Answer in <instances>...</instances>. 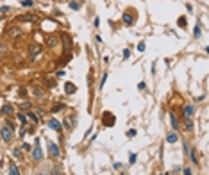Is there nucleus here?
Instances as JSON below:
<instances>
[{"instance_id": "obj_15", "label": "nucleus", "mask_w": 209, "mask_h": 175, "mask_svg": "<svg viewBox=\"0 0 209 175\" xmlns=\"http://www.w3.org/2000/svg\"><path fill=\"white\" fill-rule=\"evenodd\" d=\"M190 157H191V163H195V164L198 163V156H197V150H195V148L190 152Z\"/></svg>"}, {"instance_id": "obj_2", "label": "nucleus", "mask_w": 209, "mask_h": 175, "mask_svg": "<svg viewBox=\"0 0 209 175\" xmlns=\"http://www.w3.org/2000/svg\"><path fill=\"white\" fill-rule=\"evenodd\" d=\"M32 159L34 161H41L43 159V150L39 147V139H36V147L32 148Z\"/></svg>"}, {"instance_id": "obj_21", "label": "nucleus", "mask_w": 209, "mask_h": 175, "mask_svg": "<svg viewBox=\"0 0 209 175\" xmlns=\"http://www.w3.org/2000/svg\"><path fill=\"white\" fill-rule=\"evenodd\" d=\"M20 107L22 109H30V104L29 102H20Z\"/></svg>"}, {"instance_id": "obj_27", "label": "nucleus", "mask_w": 209, "mask_h": 175, "mask_svg": "<svg viewBox=\"0 0 209 175\" xmlns=\"http://www.w3.org/2000/svg\"><path fill=\"white\" fill-rule=\"evenodd\" d=\"M27 116H30V120H32V121H38V116L34 115V113H29V115Z\"/></svg>"}, {"instance_id": "obj_28", "label": "nucleus", "mask_w": 209, "mask_h": 175, "mask_svg": "<svg viewBox=\"0 0 209 175\" xmlns=\"http://www.w3.org/2000/svg\"><path fill=\"white\" fill-rule=\"evenodd\" d=\"M34 95L36 97H43V91H41V89H34Z\"/></svg>"}, {"instance_id": "obj_5", "label": "nucleus", "mask_w": 209, "mask_h": 175, "mask_svg": "<svg viewBox=\"0 0 209 175\" xmlns=\"http://www.w3.org/2000/svg\"><path fill=\"white\" fill-rule=\"evenodd\" d=\"M170 121H172V125H173L175 130H179V129H181V125H179V118H177L175 113H170Z\"/></svg>"}, {"instance_id": "obj_34", "label": "nucleus", "mask_w": 209, "mask_h": 175, "mask_svg": "<svg viewBox=\"0 0 209 175\" xmlns=\"http://www.w3.org/2000/svg\"><path fill=\"white\" fill-rule=\"evenodd\" d=\"M184 175H191V170H190V168H186V170H184Z\"/></svg>"}, {"instance_id": "obj_23", "label": "nucleus", "mask_w": 209, "mask_h": 175, "mask_svg": "<svg viewBox=\"0 0 209 175\" xmlns=\"http://www.w3.org/2000/svg\"><path fill=\"white\" fill-rule=\"evenodd\" d=\"M177 23H179L181 27H186V18H179V20H177Z\"/></svg>"}, {"instance_id": "obj_31", "label": "nucleus", "mask_w": 209, "mask_h": 175, "mask_svg": "<svg viewBox=\"0 0 209 175\" xmlns=\"http://www.w3.org/2000/svg\"><path fill=\"white\" fill-rule=\"evenodd\" d=\"M129 136H131V138H134V136H136V130H134V129H132V130H129Z\"/></svg>"}, {"instance_id": "obj_1", "label": "nucleus", "mask_w": 209, "mask_h": 175, "mask_svg": "<svg viewBox=\"0 0 209 175\" xmlns=\"http://www.w3.org/2000/svg\"><path fill=\"white\" fill-rule=\"evenodd\" d=\"M102 123L106 127H113L114 123H116V118H114L113 113H104V116H102Z\"/></svg>"}, {"instance_id": "obj_19", "label": "nucleus", "mask_w": 209, "mask_h": 175, "mask_svg": "<svg viewBox=\"0 0 209 175\" xmlns=\"http://www.w3.org/2000/svg\"><path fill=\"white\" fill-rule=\"evenodd\" d=\"M13 156H14L16 159H22V152H20L18 148H14V150H13Z\"/></svg>"}, {"instance_id": "obj_12", "label": "nucleus", "mask_w": 209, "mask_h": 175, "mask_svg": "<svg viewBox=\"0 0 209 175\" xmlns=\"http://www.w3.org/2000/svg\"><path fill=\"white\" fill-rule=\"evenodd\" d=\"M2 113H4V115H13V113H14V107L9 106V104H6V106L2 107Z\"/></svg>"}, {"instance_id": "obj_8", "label": "nucleus", "mask_w": 209, "mask_h": 175, "mask_svg": "<svg viewBox=\"0 0 209 175\" xmlns=\"http://www.w3.org/2000/svg\"><path fill=\"white\" fill-rule=\"evenodd\" d=\"M65 91H66L68 95H74L75 91H77V88H75V84H72V82H66V84H65Z\"/></svg>"}, {"instance_id": "obj_29", "label": "nucleus", "mask_w": 209, "mask_h": 175, "mask_svg": "<svg viewBox=\"0 0 209 175\" xmlns=\"http://www.w3.org/2000/svg\"><path fill=\"white\" fill-rule=\"evenodd\" d=\"M138 50H140V52H143V50H145V43H140V45H138Z\"/></svg>"}, {"instance_id": "obj_32", "label": "nucleus", "mask_w": 209, "mask_h": 175, "mask_svg": "<svg viewBox=\"0 0 209 175\" xmlns=\"http://www.w3.org/2000/svg\"><path fill=\"white\" fill-rule=\"evenodd\" d=\"M129 161H131V163H134V161H136V154H131V159H129Z\"/></svg>"}, {"instance_id": "obj_3", "label": "nucleus", "mask_w": 209, "mask_h": 175, "mask_svg": "<svg viewBox=\"0 0 209 175\" xmlns=\"http://www.w3.org/2000/svg\"><path fill=\"white\" fill-rule=\"evenodd\" d=\"M0 134H2V139L4 141H7V143H11V139H13V129L11 127H2V130H0Z\"/></svg>"}, {"instance_id": "obj_18", "label": "nucleus", "mask_w": 209, "mask_h": 175, "mask_svg": "<svg viewBox=\"0 0 209 175\" xmlns=\"http://www.w3.org/2000/svg\"><path fill=\"white\" fill-rule=\"evenodd\" d=\"M18 120L22 121V123H27V115H23V113H20V115H18Z\"/></svg>"}, {"instance_id": "obj_14", "label": "nucleus", "mask_w": 209, "mask_h": 175, "mask_svg": "<svg viewBox=\"0 0 209 175\" xmlns=\"http://www.w3.org/2000/svg\"><path fill=\"white\" fill-rule=\"evenodd\" d=\"M177 139H179V138H177V134H175V132H170V134L166 136V141H168V143H175Z\"/></svg>"}, {"instance_id": "obj_20", "label": "nucleus", "mask_w": 209, "mask_h": 175, "mask_svg": "<svg viewBox=\"0 0 209 175\" xmlns=\"http://www.w3.org/2000/svg\"><path fill=\"white\" fill-rule=\"evenodd\" d=\"M22 5L23 7H30L32 5V0H22Z\"/></svg>"}, {"instance_id": "obj_13", "label": "nucleus", "mask_w": 209, "mask_h": 175, "mask_svg": "<svg viewBox=\"0 0 209 175\" xmlns=\"http://www.w3.org/2000/svg\"><path fill=\"white\" fill-rule=\"evenodd\" d=\"M184 127L188 129V132H191V130H193V121H191V118H186V121H184Z\"/></svg>"}, {"instance_id": "obj_4", "label": "nucleus", "mask_w": 209, "mask_h": 175, "mask_svg": "<svg viewBox=\"0 0 209 175\" xmlns=\"http://www.w3.org/2000/svg\"><path fill=\"white\" fill-rule=\"evenodd\" d=\"M48 150H50V154H52V156H56V157L61 154V152H59V147L56 145L54 141H50V143H48Z\"/></svg>"}, {"instance_id": "obj_25", "label": "nucleus", "mask_w": 209, "mask_h": 175, "mask_svg": "<svg viewBox=\"0 0 209 175\" xmlns=\"http://www.w3.org/2000/svg\"><path fill=\"white\" fill-rule=\"evenodd\" d=\"M106 79H107V73L102 75V82H100V88H104V84H106Z\"/></svg>"}, {"instance_id": "obj_33", "label": "nucleus", "mask_w": 209, "mask_h": 175, "mask_svg": "<svg viewBox=\"0 0 209 175\" xmlns=\"http://www.w3.org/2000/svg\"><path fill=\"white\" fill-rule=\"evenodd\" d=\"M52 175H61V172H59V170L56 168V170H52Z\"/></svg>"}, {"instance_id": "obj_7", "label": "nucleus", "mask_w": 209, "mask_h": 175, "mask_svg": "<svg viewBox=\"0 0 209 175\" xmlns=\"http://www.w3.org/2000/svg\"><path fill=\"white\" fill-rule=\"evenodd\" d=\"M38 52H41V45H30V59H36Z\"/></svg>"}, {"instance_id": "obj_11", "label": "nucleus", "mask_w": 209, "mask_h": 175, "mask_svg": "<svg viewBox=\"0 0 209 175\" xmlns=\"http://www.w3.org/2000/svg\"><path fill=\"white\" fill-rule=\"evenodd\" d=\"M9 175H20V170L14 163H9Z\"/></svg>"}, {"instance_id": "obj_16", "label": "nucleus", "mask_w": 209, "mask_h": 175, "mask_svg": "<svg viewBox=\"0 0 209 175\" xmlns=\"http://www.w3.org/2000/svg\"><path fill=\"white\" fill-rule=\"evenodd\" d=\"M123 22L127 23V25H132L134 20H132V16H131V14H123Z\"/></svg>"}, {"instance_id": "obj_6", "label": "nucleus", "mask_w": 209, "mask_h": 175, "mask_svg": "<svg viewBox=\"0 0 209 175\" xmlns=\"http://www.w3.org/2000/svg\"><path fill=\"white\" fill-rule=\"evenodd\" d=\"M11 38H20L22 36V29L20 27H13V29H9V32H7Z\"/></svg>"}, {"instance_id": "obj_9", "label": "nucleus", "mask_w": 209, "mask_h": 175, "mask_svg": "<svg viewBox=\"0 0 209 175\" xmlns=\"http://www.w3.org/2000/svg\"><path fill=\"white\" fill-rule=\"evenodd\" d=\"M193 113H195V107H193L191 104H188V106L184 107V116H186V118H191Z\"/></svg>"}, {"instance_id": "obj_30", "label": "nucleus", "mask_w": 209, "mask_h": 175, "mask_svg": "<svg viewBox=\"0 0 209 175\" xmlns=\"http://www.w3.org/2000/svg\"><path fill=\"white\" fill-rule=\"evenodd\" d=\"M70 5H72V9H79V4H75V2H72Z\"/></svg>"}, {"instance_id": "obj_10", "label": "nucleus", "mask_w": 209, "mask_h": 175, "mask_svg": "<svg viewBox=\"0 0 209 175\" xmlns=\"http://www.w3.org/2000/svg\"><path fill=\"white\" fill-rule=\"evenodd\" d=\"M48 127H50V129H54V130H57V132H59V130H61V123H59L57 120H50V121H48Z\"/></svg>"}, {"instance_id": "obj_22", "label": "nucleus", "mask_w": 209, "mask_h": 175, "mask_svg": "<svg viewBox=\"0 0 209 175\" xmlns=\"http://www.w3.org/2000/svg\"><path fill=\"white\" fill-rule=\"evenodd\" d=\"M61 109H63V104H57V106L52 107V113H57V111H61Z\"/></svg>"}, {"instance_id": "obj_24", "label": "nucleus", "mask_w": 209, "mask_h": 175, "mask_svg": "<svg viewBox=\"0 0 209 175\" xmlns=\"http://www.w3.org/2000/svg\"><path fill=\"white\" fill-rule=\"evenodd\" d=\"M22 148H23L25 152H29V150H32V147H30L29 143H23V145H22Z\"/></svg>"}, {"instance_id": "obj_17", "label": "nucleus", "mask_w": 209, "mask_h": 175, "mask_svg": "<svg viewBox=\"0 0 209 175\" xmlns=\"http://www.w3.org/2000/svg\"><path fill=\"white\" fill-rule=\"evenodd\" d=\"M47 41H48V45H50V47H56V45H57V39H56V38H52V36H50Z\"/></svg>"}, {"instance_id": "obj_26", "label": "nucleus", "mask_w": 209, "mask_h": 175, "mask_svg": "<svg viewBox=\"0 0 209 175\" xmlns=\"http://www.w3.org/2000/svg\"><path fill=\"white\" fill-rule=\"evenodd\" d=\"M193 36H195V38H198V36H200V27H195V32H193Z\"/></svg>"}]
</instances>
